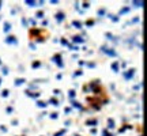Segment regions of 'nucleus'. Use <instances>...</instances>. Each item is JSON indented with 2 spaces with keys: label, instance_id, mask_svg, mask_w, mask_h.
<instances>
[{
  "label": "nucleus",
  "instance_id": "1",
  "mask_svg": "<svg viewBox=\"0 0 147 136\" xmlns=\"http://www.w3.org/2000/svg\"><path fill=\"white\" fill-rule=\"evenodd\" d=\"M53 60H55V61H56L60 67H63V63H61V60H60V56H55V57H53Z\"/></svg>",
  "mask_w": 147,
  "mask_h": 136
},
{
  "label": "nucleus",
  "instance_id": "2",
  "mask_svg": "<svg viewBox=\"0 0 147 136\" xmlns=\"http://www.w3.org/2000/svg\"><path fill=\"white\" fill-rule=\"evenodd\" d=\"M64 16L63 15H57V21H61V19H63Z\"/></svg>",
  "mask_w": 147,
  "mask_h": 136
},
{
  "label": "nucleus",
  "instance_id": "3",
  "mask_svg": "<svg viewBox=\"0 0 147 136\" xmlns=\"http://www.w3.org/2000/svg\"><path fill=\"white\" fill-rule=\"evenodd\" d=\"M0 7H1V4H0Z\"/></svg>",
  "mask_w": 147,
  "mask_h": 136
},
{
  "label": "nucleus",
  "instance_id": "4",
  "mask_svg": "<svg viewBox=\"0 0 147 136\" xmlns=\"http://www.w3.org/2000/svg\"><path fill=\"white\" fill-rule=\"evenodd\" d=\"M0 82H1V80H0Z\"/></svg>",
  "mask_w": 147,
  "mask_h": 136
}]
</instances>
